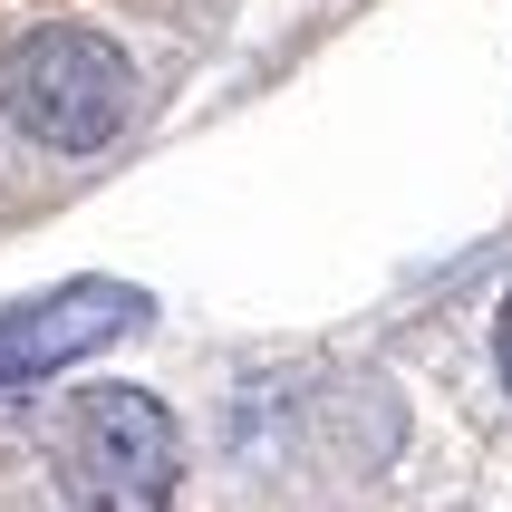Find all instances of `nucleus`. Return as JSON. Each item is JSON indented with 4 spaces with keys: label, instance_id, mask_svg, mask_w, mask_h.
<instances>
[{
    "label": "nucleus",
    "instance_id": "nucleus-1",
    "mask_svg": "<svg viewBox=\"0 0 512 512\" xmlns=\"http://www.w3.org/2000/svg\"><path fill=\"white\" fill-rule=\"evenodd\" d=\"M126 107H136V68H126V49H116L107 29L39 20V29H20V39L0 49V116H10L29 145H49V155H97V145H116Z\"/></svg>",
    "mask_w": 512,
    "mask_h": 512
},
{
    "label": "nucleus",
    "instance_id": "nucleus-2",
    "mask_svg": "<svg viewBox=\"0 0 512 512\" xmlns=\"http://www.w3.org/2000/svg\"><path fill=\"white\" fill-rule=\"evenodd\" d=\"M68 493L87 512H165L174 474H184V445H174V416L145 387H87L68 406Z\"/></svg>",
    "mask_w": 512,
    "mask_h": 512
},
{
    "label": "nucleus",
    "instance_id": "nucleus-3",
    "mask_svg": "<svg viewBox=\"0 0 512 512\" xmlns=\"http://www.w3.org/2000/svg\"><path fill=\"white\" fill-rule=\"evenodd\" d=\"M145 319V290L126 281H58L20 310H0V387H39V377L97 358L107 339H126Z\"/></svg>",
    "mask_w": 512,
    "mask_h": 512
},
{
    "label": "nucleus",
    "instance_id": "nucleus-4",
    "mask_svg": "<svg viewBox=\"0 0 512 512\" xmlns=\"http://www.w3.org/2000/svg\"><path fill=\"white\" fill-rule=\"evenodd\" d=\"M493 358H503V387H512V300H503V319H493Z\"/></svg>",
    "mask_w": 512,
    "mask_h": 512
}]
</instances>
